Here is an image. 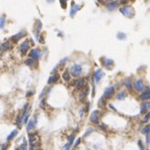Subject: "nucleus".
<instances>
[{"instance_id":"nucleus-16","label":"nucleus","mask_w":150,"mask_h":150,"mask_svg":"<svg viewBox=\"0 0 150 150\" xmlns=\"http://www.w3.org/2000/svg\"><path fill=\"white\" fill-rule=\"evenodd\" d=\"M59 78H60V76L57 75V74H52V75L49 77V79H48V83H49V84L54 83V82H56L57 80H59Z\"/></svg>"},{"instance_id":"nucleus-13","label":"nucleus","mask_w":150,"mask_h":150,"mask_svg":"<svg viewBox=\"0 0 150 150\" xmlns=\"http://www.w3.org/2000/svg\"><path fill=\"white\" fill-rule=\"evenodd\" d=\"M25 36H26V32L25 31H20L19 33H17V34H15V36L11 37V41H13V42H17V41L20 40L21 38L25 37Z\"/></svg>"},{"instance_id":"nucleus-29","label":"nucleus","mask_w":150,"mask_h":150,"mask_svg":"<svg viewBox=\"0 0 150 150\" xmlns=\"http://www.w3.org/2000/svg\"><path fill=\"white\" fill-rule=\"evenodd\" d=\"M4 25H5V17L2 16L1 19H0V27L3 28V27H4Z\"/></svg>"},{"instance_id":"nucleus-18","label":"nucleus","mask_w":150,"mask_h":150,"mask_svg":"<svg viewBox=\"0 0 150 150\" xmlns=\"http://www.w3.org/2000/svg\"><path fill=\"white\" fill-rule=\"evenodd\" d=\"M41 28H42V22L38 20L37 21V28H36V38H37V39H39Z\"/></svg>"},{"instance_id":"nucleus-4","label":"nucleus","mask_w":150,"mask_h":150,"mask_svg":"<svg viewBox=\"0 0 150 150\" xmlns=\"http://www.w3.org/2000/svg\"><path fill=\"white\" fill-rule=\"evenodd\" d=\"M115 93V88L114 87H109V88H106L105 91H104V93H103V98H104L105 100L106 99H110L111 96L114 95Z\"/></svg>"},{"instance_id":"nucleus-41","label":"nucleus","mask_w":150,"mask_h":150,"mask_svg":"<svg viewBox=\"0 0 150 150\" xmlns=\"http://www.w3.org/2000/svg\"><path fill=\"white\" fill-rule=\"evenodd\" d=\"M60 3H61V6H63L64 9H65V7H66V1H67V0H60Z\"/></svg>"},{"instance_id":"nucleus-36","label":"nucleus","mask_w":150,"mask_h":150,"mask_svg":"<svg viewBox=\"0 0 150 150\" xmlns=\"http://www.w3.org/2000/svg\"><path fill=\"white\" fill-rule=\"evenodd\" d=\"M138 145H139L140 150H145V147H144L143 143H142V141H139V142H138Z\"/></svg>"},{"instance_id":"nucleus-22","label":"nucleus","mask_w":150,"mask_h":150,"mask_svg":"<svg viewBox=\"0 0 150 150\" xmlns=\"http://www.w3.org/2000/svg\"><path fill=\"white\" fill-rule=\"evenodd\" d=\"M84 84V79L83 78H79L75 81V87L77 88V89H80V88H82V86Z\"/></svg>"},{"instance_id":"nucleus-15","label":"nucleus","mask_w":150,"mask_h":150,"mask_svg":"<svg viewBox=\"0 0 150 150\" xmlns=\"http://www.w3.org/2000/svg\"><path fill=\"white\" fill-rule=\"evenodd\" d=\"M117 6H118V1H110V3H107V10H116Z\"/></svg>"},{"instance_id":"nucleus-6","label":"nucleus","mask_w":150,"mask_h":150,"mask_svg":"<svg viewBox=\"0 0 150 150\" xmlns=\"http://www.w3.org/2000/svg\"><path fill=\"white\" fill-rule=\"evenodd\" d=\"M90 120L92 123H94V124H99V111L98 110H94L93 113H92Z\"/></svg>"},{"instance_id":"nucleus-7","label":"nucleus","mask_w":150,"mask_h":150,"mask_svg":"<svg viewBox=\"0 0 150 150\" xmlns=\"http://www.w3.org/2000/svg\"><path fill=\"white\" fill-rule=\"evenodd\" d=\"M29 56H30V59H33V60H40L41 59L40 50L39 49H32L31 51L29 52Z\"/></svg>"},{"instance_id":"nucleus-19","label":"nucleus","mask_w":150,"mask_h":150,"mask_svg":"<svg viewBox=\"0 0 150 150\" xmlns=\"http://www.w3.org/2000/svg\"><path fill=\"white\" fill-rule=\"evenodd\" d=\"M125 87H126V89L129 91L132 90V83H131V78L130 77H127L125 79Z\"/></svg>"},{"instance_id":"nucleus-21","label":"nucleus","mask_w":150,"mask_h":150,"mask_svg":"<svg viewBox=\"0 0 150 150\" xmlns=\"http://www.w3.org/2000/svg\"><path fill=\"white\" fill-rule=\"evenodd\" d=\"M63 78L65 81H70L71 79V75H70V72H69L68 70H65L64 73H63Z\"/></svg>"},{"instance_id":"nucleus-11","label":"nucleus","mask_w":150,"mask_h":150,"mask_svg":"<svg viewBox=\"0 0 150 150\" xmlns=\"http://www.w3.org/2000/svg\"><path fill=\"white\" fill-rule=\"evenodd\" d=\"M103 65L106 69H113L114 66V60L110 59H103Z\"/></svg>"},{"instance_id":"nucleus-2","label":"nucleus","mask_w":150,"mask_h":150,"mask_svg":"<svg viewBox=\"0 0 150 150\" xmlns=\"http://www.w3.org/2000/svg\"><path fill=\"white\" fill-rule=\"evenodd\" d=\"M82 72V67L80 66V65H73V66L71 67V74L73 76H79L80 74H81Z\"/></svg>"},{"instance_id":"nucleus-35","label":"nucleus","mask_w":150,"mask_h":150,"mask_svg":"<svg viewBox=\"0 0 150 150\" xmlns=\"http://www.w3.org/2000/svg\"><path fill=\"white\" fill-rule=\"evenodd\" d=\"M68 60V57H65V59H63V60H61L60 61V64H59V66L60 67V66H64V64L65 63H66V61Z\"/></svg>"},{"instance_id":"nucleus-37","label":"nucleus","mask_w":150,"mask_h":150,"mask_svg":"<svg viewBox=\"0 0 150 150\" xmlns=\"http://www.w3.org/2000/svg\"><path fill=\"white\" fill-rule=\"evenodd\" d=\"M99 128L102 129V130H104V131H106V130H107V126L104 125V124H101V125H99Z\"/></svg>"},{"instance_id":"nucleus-38","label":"nucleus","mask_w":150,"mask_h":150,"mask_svg":"<svg viewBox=\"0 0 150 150\" xmlns=\"http://www.w3.org/2000/svg\"><path fill=\"white\" fill-rule=\"evenodd\" d=\"M146 144H147V145L150 144V132L147 134V136H146Z\"/></svg>"},{"instance_id":"nucleus-1","label":"nucleus","mask_w":150,"mask_h":150,"mask_svg":"<svg viewBox=\"0 0 150 150\" xmlns=\"http://www.w3.org/2000/svg\"><path fill=\"white\" fill-rule=\"evenodd\" d=\"M120 11L127 18H132L134 16V10L131 6H123L120 9Z\"/></svg>"},{"instance_id":"nucleus-24","label":"nucleus","mask_w":150,"mask_h":150,"mask_svg":"<svg viewBox=\"0 0 150 150\" xmlns=\"http://www.w3.org/2000/svg\"><path fill=\"white\" fill-rule=\"evenodd\" d=\"M25 64L27 65L28 67L33 68V67H34V60H33V59H27V60H25Z\"/></svg>"},{"instance_id":"nucleus-27","label":"nucleus","mask_w":150,"mask_h":150,"mask_svg":"<svg viewBox=\"0 0 150 150\" xmlns=\"http://www.w3.org/2000/svg\"><path fill=\"white\" fill-rule=\"evenodd\" d=\"M117 38L119 40H125L126 39V34L123 33V32H118L117 33Z\"/></svg>"},{"instance_id":"nucleus-12","label":"nucleus","mask_w":150,"mask_h":150,"mask_svg":"<svg viewBox=\"0 0 150 150\" xmlns=\"http://www.w3.org/2000/svg\"><path fill=\"white\" fill-rule=\"evenodd\" d=\"M81 9V5L80 4H73V6L71 7V10H70V16L71 17H74L75 15H76V13H77V11Z\"/></svg>"},{"instance_id":"nucleus-20","label":"nucleus","mask_w":150,"mask_h":150,"mask_svg":"<svg viewBox=\"0 0 150 150\" xmlns=\"http://www.w3.org/2000/svg\"><path fill=\"white\" fill-rule=\"evenodd\" d=\"M17 134H18V130H17V129L13 130V131H11V132H10V133L9 134V136H7V138H6V141H7V142H10L11 140L14 139L15 137L17 136Z\"/></svg>"},{"instance_id":"nucleus-39","label":"nucleus","mask_w":150,"mask_h":150,"mask_svg":"<svg viewBox=\"0 0 150 150\" xmlns=\"http://www.w3.org/2000/svg\"><path fill=\"white\" fill-rule=\"evenodd\" d=\"M70 148H71V144L67 143L66 145L64 146V149H63V150H70Z\"/></svg>"},{"instance_id":"nucleus-44","label":"nucleus","mask_w":150,"mask_h":150,"mask_svg":"<svg viewBox=\"0 0 150 150\" xmlns=\"http://www.w3.org/2000/svg\"><path fill=\"white\" fill-rule=\"evenodd\" d=\"M48 2H52V1H54V0H47Z\"/></svg>"},{"instance_id":"nucleus-25","label":"nucleus","mask_w":150,"mask_h":150,"mask_svg":"<svg viewBox=\"0 0 150 150\" xmlns=\"http://www.w3.org/2000/svg\"><path fill=\"white\" fill-rule=\"evenodd\" d=\"M1 49L3 50V51L10 50V43H6V42H4V43L1 44Z\"/></svg>"},{"instance_id":"nucleus-14","label":"nucleus","mask_w":150,"mask_h":150,"mask_svg":"<svg viewBox=\"0 0 150 150\" xmlns=\"http://www.w3.org/2000/svg\"><path fill=\"white\" fill-rule=\"evenodd\" d=\"M149 109H150V102L149 101L144 102L141 106V114H145L146 111H149Z\"/></svg>"},{"instance_id":"nucleus-5","label":"nucleus","mask_w":150,"mask_h":150,"mask_svg":"<svg viewBox=\"0 0 150 150\" xmlns=\"http://www.w3.org/2000/svg\"><path fill=\"white\" fill-rule=\"evenodd\" d=\"M140 99L143 100V101L150 100V87H146V90L140 95Z\"/></svg>"},{"instance_id":"nucleus-34","label":"nucleus","mask_w":150,"mask_h":150,"mask_svg":"<svg viewBox=\"0 0 150 150\" xmlns=\"http://www.w3.org/2000/svg\"><path fill=\"white\" fill-rule=\"evenodd\" d=\"M28 119H29V114L27 113V114H26V116L24 117V121H23V123H25V124L27 125V123L29 122V121H28Z\"/></svg>"},{"instance_id":"nucleus-32","label":"nucleus","mask_w":150,"mask_h":150,"mask_svg":"<svg viewBox=\"0 0 150 150\" xmlns=\"http://www.w3.org/2000/svg\"><path fill=\"white\" fill-rule=\"evenodd\" d=\"M104 104H105V99L102 97V98H101V99H100L99 101H98V105H99L100 107H102V106L104 105Z\"/></svg>"},{"instance_id":"nucleus-3","label":"nucleus","mask_w":150,"mask_h":150,"mask_svg":"<svg viewBox=\"0 0 150 150\" xmlns=\"http://www.w3.org/2000/svg\"><path fill=\"white\" fill-rule=\"evenodd\" d=\"M133 87H134V89H136L138 92H143L146 90V87H145V84H144V82L142 81L141 79H138V80H136V81L133 82Z\"/></svg>"},{"instance_id":"nucleus-9","label":"nucleus","mask_w":150,"mask_h":150,"mask_svg":"<svg viewBox=\"0 0 150 150\" xmlns=\"http://www.w3.org/2000/svg\"><path fill=\"white\" fill-rule=\"evenodd\" d=\"M36 125H37V118L29 120V122L27 123V125H26V129H27L28 133H29V131H30L31 129H34V128H36Z\"/></svg>"},{"instance_id":"nucleus-17","label":"nucleus","mask_w":150,"mask_h":150,"mask_svg":"<svg viewBox=\"0 0 150 150\" xmlns=\"http://www.w3.org/2000/svg\"><path fill=\"white\" fill-rule=\"evenodd\" d=\"M125 98H126V92H124V91L119 92V93L116 95V99L119 100V101H121V100L125 99Z\"/></svg>"},{"instance_id":"nucleus-43","label":"nucleus","mask_w":150,"mask_h":150,"mask_svg":"<svg viewBox=\"0 0 150 150\" xmlns=\"http://www.w3.org/2000/svg\"><path fill=\"white\" fill-rule=\"evenodd\" d=\"M30 95H32V92H28L27 93V96H30Z\"/></svg>"},{"instance_id":"nucleus-23","label":"nucleus","mask_w":150,"mask_h":150,"mask_svg":"<svg viewBox=\"0 0 150 150\" xmlns=\"http://www.w3.org/2000/svg\"><path fill=\"white\" fill-rule=\"evenodd\" d=\"M19 149L20 150H28V145H27V141L24 140L22 142V144L19 146Z\"/></svg>"},{"instance_id":"nucleus-40","label":"nucleus","mask_w":150,"mask_h":150,"mask_svg":"<svg viewBox=\"0 0 150 150\" xmlns=\"http://www.w3.org/2000/svg\"><path fill=\"white\" fill-rule=\"evenodd\" d=\"M7 145H9V144H7V142H6V143H3V144L1 145V150H6Z\"/></svg>"},{"instance_id":"nucleus-26","label":"nucleus","mask_w":150,"mask_h":150,"mask_svg":"<svg viewBox=\"0 0 150 150\" xmlns=\"http://www.w3.org/2000/svg\"><path fill=\"white\" fill-rule=\"evenodd\" d=\"M150 132V125H147L145 126V127L142 129V133L144 134V136H147V134Z\"/></svg>"},{"instance_id":"nucleus-28","label":"nucleus","mask_w":150,"mask_h":150,"mask_svg":"<svg viewBox=\"0 0 150 150\" xmlns=\"http://www.w3.org/2000/svg\"><path fill=\"white\" fill-rule=\"evenodd\" d=\"M74 140H75L74 134H70V136H69V138H68V143L72 145V144H73V142H74Z\"/></svg>"},{"instance_id":"nucleus-10","label":"nucleus","mask_w":150,"mask_h":150,"mask_svg":"<svg viewBox=\"0 0 150 150\" xmlns=\"http://www.w3.org/2000/svg\"><path fill=\"white\" fill-rule=\"evenodd\" d=\"M28 49H29V44H28V42H27V41H24V42H23V43L20 45V50H21L22 54H25V53L28 51Z\"/></svg>"},{"instance_id":"nucleus-8","label":"nucleus","mask_w":150,"mask_h":150,"mask_svg":"<svg viewBox=\"0 0 150 150\" xmlns=\"http://www.w3.org/2000/svg\"><path fill=\"white\" fill-rule=\"evenodd\" d=\"M103 76H104V73H103V71L101 70V69H97V70L95 71L94 73V80L96 82H98L100 79H101Z\"/></svg>"},{"instance_id":"nucleus-30","label":"nucleus","mask_w":150,"mask_h":150,"mask_svg":"<svg viewBox=\"0 0 150 150\" xmlns=\"http://www.w3.org/2000/svg\"><path fill=\"white\" fill-rule=\"evenodd\" d=\"M149 119H150V110H149V111H147V114H146V116L144 117V119H143V123H146L147 121H149Z\"/></svg>"},{"instance_id":"nucleus-33","label":"nucleus","mask_w":150,"mask_h":150,"mask_svg":"<svg viewBox=\"0 0 150 150\" xmlns=\"http://www.w3.org/2000/svg\"><path fill=\"white\" fill-rule=\"evenodd\" d=\"M80 142H81V139H80V138H78V139H76V142L74 143V145H73V147L76 148V147H77V146L80 144Z\"/></svg>"},{"instance_id":"nucleus-31","label":"nucleus","mask_w":150,"mask_h":150,"mask_svg":"<svg viewBox=\"0 0 150 150\" xmlns=\"http://www.w3.org/2000/svg\"><path fill=\"white\" fill-rule=\"evenodd\" d=\"M93 131H94V129H93V128H88V130L86 131V133L83 134V138H87L88 136H89V134H91Z\"/></svg>"},{"instance_id":"nucleus-42","label":"nucleus","mask_w":150,"mask_h":150,"mask_svg":"<svg viewBox=\"0 0 150 150\" xmlns=\"http://www.w3.org/2000/svg\"><path fill=\"white\" fill-rule=\"evenodd\" d=\"M40 106L42 107V109H43V107L45 106V101H44L43 99H41V102H40Z\"/></svg>"}]
</instances>
